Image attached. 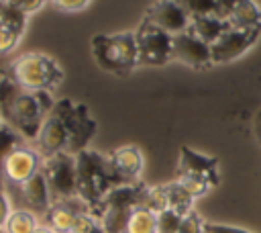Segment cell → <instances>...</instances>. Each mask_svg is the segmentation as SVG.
I'll return each mask as SVG.
<instances>
[{
    "label": "cell",
    "instance_id": "cell-9",
    "mask_svg": "<svg viewBox=\"0 0 261 233\" xmlns=\"http://www.w3.org/2000/svg\"><path fill=\"white\" fill-rule=\"evenodd\" d=\"M41 166H43L41 153L35 147L22 145L6 157L2 166V178L12 186H20L27 180H31L37 172H41Z\"/></svg>",
    "mask_w": 261,
    "mask_h": 233
},
{
    "label": "cell",
    "instance_id": "cell-25",
    "mask_svg": "<svg viewBox=\"0 0 261 233\" xmlns=\"http://www.w3.org/2000/svg\"><path fill=\"white\" fill-rule=\"evenodd\" d=\"M177 182L181 184V188L196 200L204 194H208L214 186L206 180V178H200V176H194V174H177Z\"/></svg>",
    "mask_w": 261,
    "mask_h": 233
},
{
    "label": "cell",
    "instance_id": "cell-16",
    "mask_svg": "<svg viewBox=\"0 0 261 233\" xmlns=\"http://www.w3.org/2000/svg\"><path fill=\"white\" fill-rule=\"evenodd\" d=\"M108 157L122 184L139 182L141 172H143V153L137 145H122L114 149Z\"/></svg>",
    "mask_w": 261,
    "mask_h": 233
},
{
    "label": "cell",
    "instance_id": "cell-1",
    "mask_svg": "<svg viewBox=\"0 0 261 233\" xmlns=\"http://www.w3.org/2000/svg\"><path fill=\"white\" fill-rule=\"evenodd\" d=\"M55 102L51 92L20 88L6 72L0 76V110L2 121L16 129L27 141H35Z\"/></svg>",
    "mask_w": 261,
    "mask_h": 233
},
{
    "label": "cell",
    "instance_id": "cell-30",
    "mask_svg": "<svg viewBox=\"0 0 261 233\" xmlns=\"http://www.w3.org/2000/svg\"><path fill=\"white\" fill-rule=\"evenodd\" d=\"M20 37H22L20 33H16V31H12V29H4V27H0V55L12 51V49L18 45Z\"/></svg>",
    "mask_w": 261,
    "mask_h": 233
},
{
    "label": "cell",
    "instance_id": "cell-19",
    "mask_svg": "<svg viewBox=\"0 0 261 233\" xmlns=\"http://www.w3.org/2000/svg\"><path fill=\"white\" fill-rule=\"evenodd\" d=\"M124 233H157V215L145 206L130 213Z\"/></svg>",
    "mask_w": 261,
    "mask_h": 233
},
{
    "label": "cell",
    "instance_id": "cell-20",
    "mask_svg": "<svg viewBox=\"0 0 261 233\" xmlns=\"http://www.w3.org/2000/svg\"><path fill=\"white\" fill-rule=\"evenodd\" d=\"M37 229H39L37 215L27 208H14L4 227L6 233H35Z\"/></svg>",
    "mask_w": 261,
    "mask_h": 233
},
{
    "label": "cell",
    "instance_id": "cell-8",
    "mask_svg": "<svg viewBox=\"0 0 261 233\" xmlns=\"http://www.w3.org/2000/svg\"><path fill=\"white\" fill-rule=\"evenodd\" d=\"M261 37V27L253 29H234L228 27L210 47L214 63H228L241 55H245Z\"/></svg>",
    "mask_w": 261,
    "mask_h": 233
},
{
    "label": "cell",
    "instance_id": "cell-23",
    "mask_svg": "<svg viewBox=\"0 0 261 233\" xmlns=\"http://www.w3.org/2000/svg\"><path fill=\"white\" fill-rule=\"evenodd\" d=\"M165 190H167V200H169V208L171 211L179 213L181 217L188 215L190 211H194V198L181 188V184L177 180L165 184Z\"/></svg>",
    "mask_w": 261,
    "mask_h": 233
},
{
    "label": "cell",
    "instance_id": "cell-42",
    "mask_svg": "<svg viewBox=\"0 0 261 233\" xmlns=\"http://www.w3.org/2000/svg\"><path fill=\"white\" fill-rule=\"evenodd\" d=\"M0 2H2V0H0Z\"/></svg>",
    "mask_w": 261,
    "mask_h": 233
},
{
    "label": "cell",
    "instance_id": "cell-41",
    "mask_svg": "<svg viewBox=\"0 0 261 233\" xmlns=\"http://www.w3.org/2000/svg\"><path fill=\"white\" fill-rule=\"evenodd\" d=\"M0 233H6V231H4V229H0Z\"/></svg>",
    "mask_w": 261,
    "mask_h": 233
},
{
    "label": "cell",
    "instance_id": "cell-33",
    "mask_svg": "<svg viewBox=\"0 0 261 233\" xmlns=\"http://www.w3.org/2000/svg\"><path fill=\"white\" fill-rule=\"evenodd\" d=\"M10 213H12V208H10V198H8V194L0 188V229L6 227Z\"/></svg>",
    "mask_w": 261,
    "mask_h": 233
},
{
    "label": "cell",
    "instance_id": "cell-6",
    "mask_svg": "<svg viewBox=\"0 0 261 233\" xmlns=\"http://www.w3.org/2000/svg\"><path fill=\"white\" fill-rule=\"evenodd\" d=\"M61 119L65 121L67 133H69V143H67V153L77 155L80 151L88 149V143L92 141V137L96 135V121L92 119L90 110L86 104H75L69 98H61L55 102L53 106Z\"/></svg>",
    "mask_w": 261,
    "mask_h": 233
},
{
    "label": "cell",
    "instance_id": "cell-22",
    "mask_svg": "<svg viewBox=\"0 0 261 233\" xmlns=\"http://www.w3.org/2000/svg\"><path fill=\"white\" fill-rule=\"evenodd\" d=\"M224 0H177V4L190 14V18H204V16H216L222 8Z\"/></svg>",
    "mask_w": 261,
    "mask_h": 233
},
{
    "label": "cell",
    "instance_id": "cell-21",
    "mask_svg": "<svg viewBox=\"0 0 261 233\" xmlns=\"http://www.w3.org/2000/svg\"><path fill=\"white\" fill-rule=\"evenodd\" d=\"M22 145H27V139L16 131V129H12L8 123H0V172H2V166H4V161H6V157L14 151V149H18V147H22Z\"/></svg>",
    "mask_w": 261,
    "mask_h": 233
},
{
    "label": "cell",
    "instance_id": "cell-28",
    "mask_svg": "<svg viewBox=\"0 0 261 233\" xmlns=\"http://www.w3.org/2000/svg\"><path fill=\"white\" fill-rule=\"evenodd\" d=\"M177 233H206V223L196 211H190L188 215L181 217Z\"/></svg>",
    "mask_w": 261,
    "mask_h": 233
},
{
    "label": "cell",
    "instance_id": "cell-10",
    "mask_svg": "<svg viewBox=\"0 0 261 233\" xmlns=\"http://www.w3.org/2000/svg\"><path fill=\"white\" fill-rule=\"evenodd\" d=\"M173 59L194 67V69H206L212 61V47L196 37L192 31H184L179 35H173Z\"/></svg>",
    "mask_w": 261,
    "mask_h": 233
},
{
    "label": "cell",
    "instance_id": "cell-7",
    "mask_svg": "<svg viewBox=\"0 0 261 233\" xmlns=\"http://www.w3.org/2000/svg\"><path fill=\"white\" fill-rule=\"evenodd\" d=\"M137 49H139V65H165L173 59V35L155 27L147 18H143L135 31Z\"/></svg>",
    "mask_w": 261,
    "mask_h": 233
},
{
    "label": "cell",
    "instance_id": "cell-31",
    "mask_svg": "<svg viewBox=\"0 0 261 233\" xmlns=\"http://www.w3.org/2000/svg\"><path fill=\"white\" fill-rule=\"evenodd\" d=\"M51 2L55 8H59L63 12H77L92 4V0H51Z\"/></svg>",
    "mask_w": 261,
    "mask_h": 233
},
{
    "label": "cell",
    "instance_id": "cell-37",
    "mask_svg": "<svg viewBox=\"0 0 261 233\" xmlns=\"http://www.w3.org/2000/svg\"><path fill=\"white\" fill-rule=\"evenodd\" d=\"M94 233H106V231H104V229H102V227H98V229H96V231H94Z\"/></svg>",
    "mask_w": 261,
    "mask_h": 233
},
{
    "label": "cell",
    "instance_id": "cell-14",
    "mask_svg": "<svg viewBox=\"0 0 261 233\" xmlns=\"http://www.w3.org/2000/svg\"><path fill=\"white\" fill-rule=\"evenodd\" d=\"M16 188H18L20 200H22L27 211H31L35 215H43V217L47 215L53 200H51V192H49V186H47L43 172H37L31 180H27L24 184H20Z\"/></svg>",
    "mask_w": 261,
    "mask_h": 233
},
{
    "label": "cell",
    "instance_id": "cell-29",
    "mask_svg": "<svg viewBox=\"0 0 261 233\" xmlns=\"http://www.w3.org/2000/svg\"><path fill=\"white\" fill-rule=\"evenodd\" d=\"M98 227H100V221L90 211H86V213L77 215V219L71 227V233H94Z\"/></svg>",
    "mask_w": 261,
    "mask_h": 233
},
{
    "label": "cell",
    "instance_id": "cell-39",
    "mask_svg": "<svg viewBox=\"0 0 261 233\" xmlns=\"http://www.w3.org/2000/svg\"><path fill=\"white\" fill-rule=\"evenodd\" d=\"M0 188H2V176H0Z\"/></svg>",
    "mask_w": 261,
    "mask_h": 233
},
{
    "label": "cell",
    "instance_id": "cell-3",
    "mask_svg": "<svg viewBox=\"0 0 261 233\" xmlns=\"http://www.w3.org/2000/svg\"><path fill=\"white\" fill-rule=\"evenodd\" d=\"M6 74L24 90H43V92H51L55 90L61 80H63V69L61 65L41 53V51H29L18 55L6 69Z\"/></svg>",
    "mask_w": 261,
    "mask_h": 233
},
{
    "label": "cell",
    "instance_id": "cell-34",
    "mask_svg": "<svg viewBox=\"0 0 261 233\" xmlns=\"http://www.w3.org/2000/svg\"><path fill=\"white\" fill-rule=\"evenodd\" d=\"M206 231H208V233H251V231H247V229H241V227L218 225V223H206Z\"/></svg>",
    "mask_w": 261,
    "mask_h": 233
},
{
    "label": "cell",
    "instance_id": "cell-27",
    "mask_svg": "<svg viewBox=\"0 0 261 233\" xmlns=\"http://www.w3.org/2000/svg\"><path fill=\"white\" fill-rule=\"evenodd\" d=\"M181 223V215L167 208L157 215V233H177Z\"/></svg>",
    "mask_w": 261,
    "mask_h": 233
},
{
    "label": "cell",
    "instance_id": "cell-17",
    "mask_svg": "<svg viewBox=\"0 0 261 233\" xmlns=\"http://www.w3.org/2000/svg\"><path fill=\"white\" fill-rule=\"evenodd\" d=\"M177 174H194V176L206 178L212 186H216L218 184V161L214 157L198 153L190 147H181Z\"/></svg>",
    "mask_w": 261,
    "mask_h": 233
},
{
    "label": "cell",
    "instance_id": "cell-5",
    "mask_svg": "<svg viewBox=\"0 0 261 233\" xmlns=\"http://www.w3.org/2000/svg\"><path fill=\"white\" fill-rule=\"evenodd\" d=\"M41 172L47 180L51 200L61 202L67 198L77 196V170H75V155L61 151L51 157H43Z\"/></svg>",
    "mask_w": 261,
    "mask_h": 233
},
{
    "label": "cell",
    "instance_id": "cell-38",
    "mask_svg": "<svg viewBox=\"0 0 261 233\" xmlns=\"http://www.w3.org/2000/svg\"><path fill=\"white\" fill-rule=\"evenodd\" d=\"M0 123H2V110H0Z\"/></svg>",
    "mask_w": 261,
    "mask_h": 233
},
{
    "label": "cell",
    "instance_id": "cell-11",
    "mask_svg": "<svg viewBox=\"0 0 261 233\" xmlns=\"http://www.w3.org/2000/svg\"><path fill=\"white\" fill-rule=\"evenodd\" d=\"M149 22H153L155 27L167 31L169 35H179L184 31L190 29V14L177 4V0H157L155 4H151L145 12V16Z\"/></svg>",
    "mask_w": 261,
    "mask_h": 233
},
{
    "label": "cell",
    "instance_id": "cell-35",
    "mask_svg": "<svg viewBox=\"0 0 261 233\" xmlns=\"http://www.w3.org/2000/svg\"><path fill=\"white\" fill-rule=\"evenodd\" d=\"M253 135H255L257 143L261 145V106L257 108V112H255V116H253Z\"/></svg>",
    "mask_w": 261,
    "mask_h": 233
},
{
    "label": "cell",
    "instance_id": "cell-2",
    "mask_svg": "<svg viewBox=\"0 0 261 233\" xmlns=\"http://www.w3.org/2000/svg\"><path fill=\"white\" fill-rule=\"evenodd\" d=\"M75 170L77 196L88 204V208H94L114 186L122 184L110 164V157L94 149H84L75 155Z\"/></svg>",
    "mask_w": 261,
    "mask_h": 233
},
{
    "label": "cell",
    "instance_id": "cell-13",
    "mask_svg": "<svg viewBox=\"0 0 261 233\" xmlns=\"http://www.w3.org/2000/svg\"><path fill=\"white\" fill-rule=\"evenodd\" d=\"M218 18L234 29L261 27V6L255 0H224Z\"/></svg>",
    "mask_w": 261,
    "mask_h": 233
},
{
    "label": "cell",
    "instance_id": "cell-32",
    "mask_svg": "<svg viewBox=\"0 0 261 233\" xmlns=\"http://www.w3.org/2000/svg\"><path fill=\"white\" fill-rule=\"evenodd\" d=\"M45 2H47V0H12L10 4H14L20 12H24V14L29 16V14L41 10V8L45 6Z\"/></svg>",
    "mask_w": 261,
    "mask_h": 233
},
{
    "label": "cell",
    "instance_id": "cell-36",
    "mask_svg": "<svg viewBox=\"0 0 261 233\" xmlns=\"http://www.w3.org/2000/svg\"><path fill=\"white\" fill-rule=\"evenodd\" d=\"M35 233H57V231H53V229L47 227V225H39V229H37Z\"/></svg>",
    "mask_w": 261,
    "mask_h": 233
},
{
    "label": "cell",
    "instance_id": "cell-24",
    "mask_svg": "<svg viewBox=\"0 0 261 233\" xmlns=\"http://www.w3.org/2000/svg\"><path fill=\"white\" fill-rule=\"evenodd\" d=\"M0 27L4 29H12L16 33H24L27 27V14L20 12L14 4L10 2H0Z\"/></svg>",
    "mask_w": 261,
    "mask_h": 233
},
{
    "label": "cell",
    "instance_id": "cell-4",
    "mask_svg": "<svg viewBox=\"0 0 261 233\" xmlns=\"http://www.w3.org/2000/svg\"><path fill=\"white\" fill-rule=\"evenodd\" d=\"M90 45L96 63L104 72L126 76L139 65V49H137L135 33L94 35Z\"/></svg>",
    "mask_w": 261,
    "mask_h": 233
},
{
    "label": "cell",
    "instance_id": "cell-12",
    "mask_svg": "<svg viewBox=\"0 0 261 233\" xmlns=\"http://www.w3.org/2000/svg\"><path fill=\"white\" fill-rule=\"evenodd\" d=\"M67 143H69V133H67L65 121L53 108L35 139V149L41 153V157H51L55 153L67 151Z\"/></svg>",
    "mask_w": 261,
    "mask_h": 233
},
{
    "label": "cell",
    "instance_id": "cell-26",
    "mask_svg": "<svg viewBox=\"0 0 261 233\" xmlns=\"http://www.w3.org/2000/svg\"><path fill=\"white\" fill-rule=\"evenodd\" d=\"M143 206L149 208V211H153L155 215L167 211V208H169V200H167L165 184H161V186H149V188H147V194H145Z\"/></svg>",
    "mask_w": 261,
    "mask_h": 233
},
{
    "label": "cell",
    "instance_id": "cell-18",
    "mask_svg": "<svg viewBox=\"0 0 261 233\" xmlns=\"http://www.w3.org/2000/svg\"><path fill=\"white\" fill-rule=\"evenodd\" d=\"M226 29L228 27L220 18H216V16H204V18H192L188 31H192L196 37H200L202 41H206L208 45H212Z\"/></svg>",
    "mask_w": 261,
    "mask_h": 233
},
{
    "label": "cell",
    "instance_id": "cell-15",
    "mask_svg": "<svg viewBox=\"0 0 261 233\" xmlns=\"http://www.w3.org/2000/svg\"><path fill=\"white\" fill-rule=\"evenodd\" d=\"M86 211H90V208L80 196L61 200V202H53L45 215V225L57 233H71V227H73L77 215L86 213Z\"/></svg>",
    "mask_w": 261,
    "mask_h": 233
},
{
    "label": "cell",
    "instance_id": "cell-40",
    "mask_svg": "<svg viewBox=\"0 0 261 233\" xmlns=\"http://www.w3.org/2000/svg\"><path fill=\"white\" fill-rule=\"evenodd\" d=\"M2 2H12V0H2Z\"/></svg>",
    "mask_w": 261,
    "mask_h": 233
}]
</instances>
